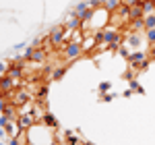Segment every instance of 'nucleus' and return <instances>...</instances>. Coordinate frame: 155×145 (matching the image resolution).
<instances>
[{
    "label": "nucleus",
    "instance_id": "f257e3e1",
    "mask_svg": "<svg viewBox=\"0 0 155 145\" xmlns=\"http://www.w3.org/2000/svg\"><path fill=\"white\" fill-rule=\"evenodd\" d=\"M126 60H128V71H132L134 75H139L141 71H145V69L149 66L151 58H149V54H147V52L137 50V52H132V54L126 56Z\"/></svg>",
    "mask_w": 155,
    "mask_h": 145
},
{
    "label": "nucleus",
    "instance_id": "f03ea898",
    "mask_svg": "<svg viewBox=\"0 0 155 145\" xmlns=\"http://www.w3.org/2000/svg\"><path fill=\"white\" fill-rule=\"evenodd\" d=\"M85 52H83V46L81 44H77V42H66L64 44V48L60 50V56L64 58V62H74V60H79L81 56H83Z\"/></svg>",
    "mask_w": 155,
    "mask_h": 145
},
{
    "label": "nucleus",
    "instance_id": "7ed1b4c3",
    "mask_svg": "<svg viewBox=\"0 0 155 145\" xmlns=\"http://www.w3.org/2000/svg\"><path fill=\"white\" fill-rule=\"evenodd\" d=\"M19 126H21V131H27V129H31L33 124H35V116H33V112H29V114H21L19 118Z\"/></svg>",
    "mask_w": 155,
    "mask_h": 145
},
{
    "label": "nucleus",
    "instance_id": "20e7f679",
    "mask_svg": "<svg viewBox=\"0 0 155 145\" xmlns=\"http://www.w3.org/2000/svg\"><path fill=\"white\" fill-rule=\"evenodd\" d=\"M46 114H48V106H46L44 102H37V99H33V116H35V120L41 122Z\"/></svg>",
    "mask_w": 155,
    "mask_h": 145
},
{
    "label": "nucleus",
    "instance_id": "39448f33",
    "mask_svg": "<svg viewBox=\"0 0 155 145\" xmlns=\"http://www.w3.org/2000/svg\"><path fill=\"white\" fill-rule=\"evenodd\" d=\"M64 27H66V29H72V31H74V29H81V19L71 11L66 15V19H64Z\"/></svg>",
    "mask_w": 155,
    "mask_h": 145
},
{
    "label": "nucleus",
    "instance_id": "423d86ee",
    "mask_svg": "<svg viewBox=\"0 0 155 145\" xmlns=\"http://www.w3.org/2000/svg\"><path fill=\"white\" fill-rule=\"evenodd\" d=\"M19 135H21L19 120H8V124H6V137H8V139H17Z\"/></svg>",
    "mask_w": 155,
    "mask_h": 145
},
{
    "label": "nucleus",
    "instance_id": "0eeeda50",
    "mask_svg": "<svg viewBox=\"0 0 155 145\" xmlns=\"http://www.w3.org/2000/svg\"><path fill=\"white\" fill-rule=\"evenodd\" d=\"M145 17V11H143V2H139V4H134L128 8V19L134 21V19H143Z\"/></svg>",
    "mask_w": 155,
    "mask_h": 145
},
{
    "label": "nucleus",
    "instance_id": "6e6552de",
    "mask_svg": "<svg viewBox=\"0 0 155 145\" xmlns=\"http://www.w3.org/2000/svg\"><path fill=\"white\" fill-rule=\"evenodd\" d=\"M44 124H48L50 129H54V131H58V120H56V118H54V114H52V112H48V114H46V116H44Z\"/></svg>",
    "mask_w": 155,
    "mask_h": 145
},
{
    "label": "nucleus",
    "instance_id": "1a4fd4ad",
    "mask_svg": "<svg viewBox=\"0 0 155 145\" xmlns=\"http://www.w3.org/2000/svg\"><path fill=\"white\" fill-rule=\"evenodd\" d=\"M120 4H122V0H107V2H106V4H104V6H106L107 11L112 12V11H116V8H118Z\"/></svg>",
    "mask_w": 155,
    "mask_h": 145
},
{
    "label": "nucleus",
    "instance_id": "9d476101",
    "mask_svg": "<svg viewBox=\"0 0 155 145\" xmlns=\"http://www.w3.org/2000/svg\"><path fill=\"white\" fill-rule=\"evenodd\" d=\"M145 37H147L149 44H155V27L153 29H147V31H145Z\"/></svg>",
    "mask_w": 155,
    "mask_h": 145
},
{
    "label": "nucleus",
    "instance_id": "9b49d317",
    "mask_svg": "<svg viewBox=\"0 0 155 145\" xmlns=\"http://www.w3.org/2000/svg\"><path fill=\"white\" fill-rule=\"evenodd\" d=\"M8 66H11L8 62H2V60H0V75H6V72H8Z\"/></svg>",
    "mask_w": 155,
    "mask_h": 145
},
{
    "label": "nucleus",
    "instance_id": "f8f14e48",
    "mask_svg": "<svg viewBox=\"0 0 155 145\" xmlns=\"http://www.w3.org/2000/svg\"><path fill=\"white\" fill-rule=\"evenodd\" d=\"M139 2H143V0H122V4H124V6H128V8L134 6V4H139Z\"/></svg>",
    "mask_w": 155,
    "mask_h": 145
},
{
    "label": "nucleus",
    "instance_id": "ddd939ff",
    "mask_svg": "<svg viewBox=\"0 0 155 145\" xmlns=\"http://www.w3.org/2000/svg\"><path fill=\"white\" fill-rule=\"evenodd\" d=\"M147 54H149V58L155 60V44H149V50H147Z\"/></svg>",
    "mask_w": 155,
    "mask_h": 145
},
{
    "label": "nucleus",
    "instance_id": "4468645a",
    "mask_svg": "<svg viewBox=\"0 0 155 145\" xmlns=\"http://www.w3.org/2000/svg\"><path fill=\"white\" fill-rule=\"evenodd\" d=\"M110 89H112V85H110V83H101V85H99V91H101V93H106V91H110Z\"/></svg>",
    "mask_w": 155,
    "mask_h": 145
}]
</instances>
